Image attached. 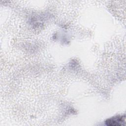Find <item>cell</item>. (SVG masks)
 I'll use <instances>...</instances> for the list:
<instances>
[{
    "mask_svg": "<svg viewBox=\"0 0 126 126\" xmlns=\"http://www.w3.org/2000/svg\"><path fill=\"white\" fill-rule=\"evenodd\" d=\"M108 126H120L125 125V115H118L108 119L105 122Z\"/></svg>",
    "mask_w": 126,
    "mask_h": 126,
    "instance_id": "obj_1",
    "label": "cell"
}]
</instances>
